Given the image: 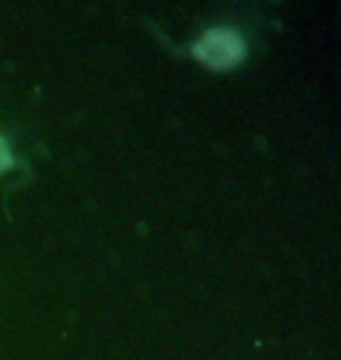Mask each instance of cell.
Segmentation results:
<instances>
[{
	"label": "cell",
	"mask_w": 341,
	"mask_h": 360,
	"mask_svg": "<svg viewBox=\"0 0 341 360\" xmlns=\"http://www.w3.org/2000/svg\"><path fill=\"white\" fill-rule=\"evenodd\" d=\"M7 164H10V150H7V143L5 139L0 136V171H3Z\"/></svg>",
	"instance_id": "obj_2"
},
{
	"label": "cell",
	"mask_w": 341,
	"mask_h": 360,
	"mask_svg": "<svg viewBox=\"0 0 341 360\" xmlns=\"http://www.w3.org/2000/svg\"><path fill=\"white\" fill-rule=\"evenodd\" d=\"M243 38L231 28H210L194 42V54L208 66L224 68L243 56Z\"/></svg>",
	"instance_id": "obj_1"
}]
</instances>
